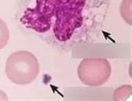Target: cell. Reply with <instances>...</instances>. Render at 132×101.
Listing matches in <instances>:
<instances>
[{
    "label": "cell",
    "instance_id": "obj_1",
    "mask_svg": "<svg viewBox=\"0 0 132 101\" xmlns=\"http://www.w3.org/2000/svg\"><path fill=\"white\" fill-rule=\"evenodd\" d=\"M86 0H35L20 19L27 29L44 33L52 29L58 41L72 38L83 23V12Z\"/></svg>",
    "mask_w": 132,
    "mask_h": 101
},
{
    "label": "cell",
    "instance_id": "obj_2",
    "mask_svg": "<svg viewBox=\"0 0 132 101\" xmlns=\"http://www.w3.org/2000/svg\"><path fill=\"white\" fill-rule=\"evenodd\" d=\"M5 72L9 80L16 85H29L39 74V64L34 54L25 50L17 51L7 60Z\"/></svg>",
    "mask_w": 132,
    "mask_h": 101
},
{
    "label": "cell",
    "instance_id": "obj_3",
    "mask_svg": "<svg viewBox=\"0 0 132 101\" xmlns=\"http://www.w3.org/2000/svg\"><path fill=\"white\" fill-rule=\"evenodd\" d=\"M111 66L106 58H85L78 67L79 80L88 86H100L108 81Z\"/></svg>",
    "mask_w": 132,
    "mask_h": 101
},
{
    "label": "cell",
    "instance_id": "obj_4",
    "mask_svg": "<svg viewBox=\"0 0 132 101\" xmlns=\"http://www.w3.org/2000/svg\"><path fill=\"white\" fill-rule=\"evenodd\" d=\"M120 14L122 19L131 25V0H123L120 5Z\"/></svg>",
    "mask_w": 132,
    "mask_h": 101
},
{
    "label": "cell",
    "instance_id": "obj_5",
    "mask_svg": "<svg viewBox=\"0 0 132 101\" xmlns=\"http://www.w3.org/2000/svg\"><path fill=\"white\" fill-rule=\"evenodd\" d=\"M9 39V31L6 23L0 19V50L3 49Z\"/></svg>",
    "mask_w": 132,
    "mask_h": 101
},
{
    "label": "cell",
    "instance_id": "obj_6",
    "mask_svg": "<svg viewBox=\"0 0 132 101\" xmlns=\"http://www.w3.org/2000/svg\"><path fill=\"white\" fill-rule=\"evenodd\" d=\"M132 88L130 85H123L118 88L114 93V100H124L126 99L131 95Z\"/></svg>",
    "mask_w": 132,
    "mask_h": 101
},
{
    "label": "cell",
    "instance_id": "obj_7",
    "mask_svg": "<svg viewBox=\"0 0 132 101\" xmlns=\"http://www.w3.org/2000/svg\"><path fill=\"white\" fill-rule=\"evenodd\" d=\"M8 95H6V93H4L2 90H0V100H8Z\"/></svg>",
    "mask_w": 132,
    "mask_h": 101
}]
</instances>
